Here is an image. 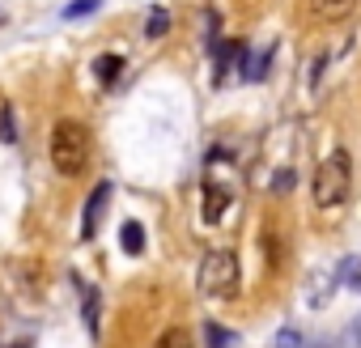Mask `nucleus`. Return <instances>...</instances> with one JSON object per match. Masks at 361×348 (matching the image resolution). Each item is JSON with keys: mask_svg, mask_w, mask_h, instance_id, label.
Wrapping results in <instances>:
<instances>
[{"mask_svg": "<svg viewBox=\"0 0 361 348\" xmlns=\"http://www.w3.org/2000/svg\"><path fill=\"white\" fill-rule=\"evenodd\" d=\"M0 140L18 144V119H13V102H0Z\"/></svg>", "mask_w": 361, "mask_h": 348, "instance_id": "9b49d317", "label": "nucleus"}, {"mask_svg": "<svg viewBox=\"0 0 361 348\" xmlns=\"http://www.w3.org/2000/svg\"><path fill=\"white\" fill-rule=\"evenodd\" d=\"M348 192H353V157H348L344 149H336V153H327V157L319 161L310 196H314L319 209H340V204L348 200Z\"/></svg>", "mask_w": 361, "mask_h": 348, "instance_id": "f03ea898", "label": "nucleus"}, {"mask_svg": "<svg viewBox=\"0 0 361 348\" xmlns=\"http://www.w3.org/2000/svg\"><path fill=\"white\" fill-rule=\"evenodd\" d=\"M348 340H353V348H361V314L353 318V327H348Z\"/></svg>", "mask_w": 361, "mask_h": 348, "instance_id": "a211bd4d", "label": "nucleus"}, {"mask_svg": "<svg viewBox=\"0 0 361 348\" xmlns=\"http://www.w3.org/2000/svg\"><path fill=\"white\" fill-rule=\"evenodd\" d=\"M119 247H123L128 255H140V251H145V225L123 221V230H119Z\"/></svg>", "mask_w": 361, "mask_h": 348, "instance_id": "6e6552de", "label": "nucleus"}, {"mask_svg": "<svg viewBox=\"0 0 361 348\" xmlns=\"http://www.w3.org/2000/svg\"><path fill=\"white\" fill-rule=\"evenodd\" d=\"M238 280H243V268H238L234 251H209L200 259V289L209 297H234Z\"/></svg>", "mask_w": 361, "mask_h": 348, "instance_id": "7ed1b4c3", "label": "nucleus"}, {"mask_svg": "<svg viewBox=\"0 0 361 348\" xmlns=\"http://www.w3.org/2000/svg\"><path fill=\"white\" fill-rule=\"evenodd\" d=\"M123 73V56H115V51H106V56H98L94 60V77L102 81V85H115V77Z\"/></svg>", "mask_w": 361, "mask_h": 348, "instance_id": "0eeeda50", "label": "nucleus"}, {"mask_svg": "<svg viewBox=\"0 0 361 348\" xmlns=\"http://www.w3.org/2000/svg\"><path fill=\"white\" fill-rule=\"evenodd\" d=\"M0 26H5V9H0Z\"/></svg>", "mask_w": 361, "mask_h": 348, "instance_id": "6ab92c4d", "label": "nucleus"}, {"mask_svg": "<svg viewBox=\"0 0 361 348\" xmlns=\"http://www.w3.org/2000/svg\"><path fill=\"white\" fill-rule=\"evenodd\" d=\"M106 204H111V183H94V192L85 196V213H81V242H94L98 238V221L106 217Z\"/></svg>", "mask_w": 361, "mask_h": 348, "instance_id": "20e7f679", "label": "nucleus"}, {"mask_svg": "<svg viewBox=\"0 0 361 348\" xmlns=\"http://www.w3.org/2000/svg\"><path fill=\"white\" fill-rule=\"evenodd\" d=\"M204 340H209V348H230L234 344V331L221 327V323H204Z\"/></svg>", "mask_w": 361, "mask_h": 348, "instance_id": "ddd939ff", "label": "nucleus"}, {"mask_svg": "<svg viewBox=\"0 0 361 348\" xmlns=\"http://www.w3.org/2000/svg\"><path fill=\"white\" fill-rule=\"evenodd\" d=\"M170 9H149V22H145V35L149 39H161V35H170Z\"/></svg>", "mask_w": 361, "mask_h": 348, "instance_id": "9d476101", "label": "nucleus"}, {"mask_svg": "<svg viewBox=\"0 0 361 348\" xmlns=\"http://www.w3.org/2000/svg\"><path fill=\"white\" fill-rule=\"evenodd\" d=\"M51 166L64 174V179H77V174H85L90 166V153H94V140H90V128L81 119H60L51 128Z\"/></svg>", "mask_w": 361, "mask_h": 348, "instance_id": "f257e3e1", "label": "nucleus"}, {"mask_svg": "<svg viewBox=\"0 0 361 348\" xmlns=\"http://www.w3.org/2000/svg\"><path fill=\"white\" fill-rule=\"evenodd\" d=\"M81 297H85V327H90V335H94V331H98V289L81 285Z\"/></svg>", "mask_w": 361, "mask_h": 348, "instance_id": "4468645a", "label": "nucleus"}, {"mask_svg": "<svg viewBox=\"0 0 361 348\" xmlns=\"http://www.w3.org/2000/svg\"><path fill=\"white\" fill-rule=\"evenodd\" d=\"M272 51H276V47L259 51V56H255V64H251V68H247L243 77H247V81H264V77H268V64H272Z\"/></svg>", "mask_w": 361, "mask_h": 348, "instance_id": "2eb2a0df", "label": "nucleus"}, {"mask_svg": "<svg viewBox=\"0 0 361 348\" xmlns=\"http://www.w3.org/2000/svg\"><path fill=\"white\" fill-rule=\"evenodd\" d=\"M314 348H331V344H314Z\"/></svg>", "mask_w": 361, "mask_h": 348, "instance_id": "aec40b11", "label": "nucleus"}, {"mask_svg": "<svg viewBox=\"0 0 361 348\" xmlns=\"http://www.w3.org/2000/svg\"><path fill=\"white\" fill-rule=\"evenodd\" d=\"M98 9H102V0H73V5H64V9H60V18H64V22H77V18L98 13Z\"/></svg>", "mask_w": 361, "mask_h": 348, "instance_id": "f8f14e48", "label": "nucleus"}, {"mask_svg": "<svg viewBox=\"0 0 361 348\" xmlns=\"http://www.w3.org/2000/svg\"><path fill=\"white\" fill-rule=\"evenodd\" d=\"M230 204H234L230 187H221V183H204V187H200V217H204L209 225H217V221L230 213Z\"/></svg>", "mask_w": 361, "mask_h": 348, "instance_id": "39448f33", "label": "nucleus"}, {"mask_svg": "<svg viewBox=\"0 0 361 348\" xmlns=\"http://www.w3.org/2000/svg\"><path fill=\"white\" fill-rule=\"evenodd\" d=\"M340 280H344V285H361V259H357V255H348V259L340 263Z\"/></svg>", "mask_w": 361, "mask_h": 348, "instance_id": "dca6fc26", "label": "nucleus"}, {"mask_svg": "<svg viewBox=\"0 0 361 348\" xmlns=\"http://www.w3.org/2000/svg\"><path fill=\"white\" fill-rule=\"evenodd\" d=\"M153 348H196V344H192V335H188L183 327H166V331L153 340Z\"/></svg>", "mask_w": 361, "mask_h": 348, "instance_id": "1a4fd4ad", "label": "nucleus"}, {"mask_svg": "<svg viewBox=\"0 0 361 348\" xmlns=\"http://www.w3.org/2000/svg\"><path fill=\"white\" fill-rule=\"evenodd\" d=\"M272 348H302V331L298 327H281L276 340H272Z\"/></svg>", "mask_w": 361, "mask_h": 348, "instance_id": "f3484780", "label": "nucleus"}, {"mask_svg": "<svg viewBox=\"0 0 361 348\" xmlns=\"http://www.w3.org/2000/svg\"><path fill=\"white\" fill-rule=\"evenodd\" d=\"M306 9H310V18H314V22L336 26V22H344V18H353L357 0H306Z\"/></svg>", "mask_w": 361, "mask_h": 348, "instance_id": "423d86ee", "label": "nucleus"}]
</instances>
